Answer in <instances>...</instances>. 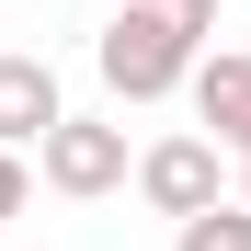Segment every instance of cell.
Masks as SVG:
<instances>
[{
    "label": "cell",
    "instance_id": "cell-1",
    "mask_svg": "<svg viewBox=\"0 0 251 251\" xmlns=\"http://www.w3.org/2000/svg\"><path fill=\"white\" fill-rule=\"evenodd\" d=\"M217 34V0H160V12H114V34H103V80L126 103H160V92H183L194 80V46Z\"/></svg>",
    "mask_w": 251,
    "mask_h": 251
},
{
    "label": "cell",
    "instance_id": "cell-2",
    "mask_svg": "<svg viewBox=\"0 0 251 251\" xmlns=\"http://www.w3.org/2000/svg\"><path fill=\"white\" fill-rule=\"evenodd\" d=\"M137 194H149L172 228L205 217V205H228V194H217V137H160V149L137 160Z\"/></svg>",
    "mask_w": 251,
    "mask_h": 251
},
{
    "label": "cell",
    "instance_id": "cell-3",
    "mask_svg": "<svg viewBox=\"0 0 251 251\" xmlns=\"http://www.w3.org/2000/svg\"><path fill=\"white\" fill-rule=\"evenodd\" d=\"M46 183H57V194H114V183H126V126L57 114V126H46Z\"/></svg>",
    "mask_w": 251,
    "mask_h": 251
},
{
    "label": "cell",
    "instance_id": "cell-4",
    "mask_svg": "<svg viewBox=\"0 0 251 251\" xmlns=\"http://www.w3.org/2000/svg\"><path fill=\"white\" fill-rule=\"evenodd\" d=\"M69 103H57V69L46 57H0V149H46V126H57Z\"/></svg>",
    "mask_w": 251,
    "mask_h": 251
},
{
    "label": "cell",
    "instance_id": "cell-5",
    "mask_svg": "<svg viewBox=\"0 0 251 251\" xmlns=\"http://www.w3.org/2000/svg\"><path fill=\"white\" fill-rule=\"evenodd\" d=\"M194 114H205L217 149L251 160V57H194Z\"/></svg>",
    "mask_w": 251,
    "mask_h": 251
},
{
    "label": "cell",
    "instance_id": "cell-6",
    "mask_svg": "<svg viewBox=\"0 0 251 251\" xmlns=\"http://www.w3.org/2000/svg\"><path fill=\"white\" fill-rule=\"evenodd\" d=\"M172 251H251V205H205V217H183Z\"/></svg>",
    "mask_w": 251,
    "mask_h": 251
},
{
    "label": "cell",
    "instance_id": "cell-7",
    "mask_svg": "<svg viewBox=\"0 0 251 251\" xmlns=\"http://www.w3.org/2000/svg\"><path fill=\"white\" fill-rule=\"evenodd\" d=\"M0 217H23V160L0 149Z\"/></svg>",
    "mask_w": 251,
    "mask_h": 251
},
{
    "label": "cell",
    "instance_id": "cell-8",
    "mask_svg": "<svg viewBox=\"0 0 251 251\" xmlns=\"http://www.w3.org/2000/svg\"><path fill=\"white\" fill-rule=\"evenodd\" d=\"M114 12H160V0H114Z\"/></svg>",
    "mask_w": 251,
    "mask_h": 251
},
{
    "label": "cell",
    "instance_id": "cell-9",
    "mask_svg": "<svg viewBox=\"0 0 251 251\" xmlns=\"http://www.w3.org/2000/svg\"><path fill=\"white\" fill-rule=\"evenodd\" d=\"M240 205H251V194H240Z\"/></svg>",
    "mask_w": 251,
    "mask_h": 251
}]
</instances>
